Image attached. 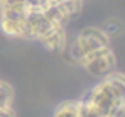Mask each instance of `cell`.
I'll return each instance as SVG.
<instances>
[{"label":"cell","instance_id":"obj_1","mask_svg":"<svg viewBox=\"0 0 125 117\" xmlns=\"http://www.w3.org/2000/svg\"><path fill=\"white\" fill-rule=\"evenodd\" d=\"M83 98L103 117H110L115 107L125 102V75L117 71L110 73L91 87Z\"/></svg>","mask_w":125,"mask_h":117},{"label":"cell","instance_id":"obj_2","mask_svg":"<svg viewBox=\"0 0 125 117\" xmlns=\"http://www.w3.org/2000/svg\"><path fill=\"white\" fill-rule=\"evenodd\" d=\"M105 46H110V39L105 36V32L100 27L90 26V27L81 29L71 41H68L66 48L61 53L68 61L80 65L83 56H86L91 51L100 49V48H105Z\"/></svg>","mask_w":125,"mask_h":117},{"label":"cell","instance_id":"obj_3","mask_svg":"<svg viewBox=\"0 0 125 117\" xmlns=\"http://www.w3.org/2000/svg\"><path fill=\"white\" fill-rule=\"evenodd\" d=\"M80 66L83 68L88 75L96 77V78L102 80V78L108 77L110 73L115 71L117 58H115L112 48L110 46H105V48H100V49L91 51L86 56H83L81 61H80Z\"/></svg>","mask_w":125,"mask_h":117},{"label":"cell","instance_id":"obj_4","mask_svg":"<svg viewBox=\"0 0 125 117\" xmlns=\"http://www.w3.org/2000/svg\"><path fill=\"white\" fill-rule=\"evenodd\" d=\"M42 46H46L49 51H59L66 48L68 44V34H66V27H59V26H54L51 31H47L41 39H39Z\"/></svg>","mask_w":125,"mask_h":117},{"label":"cell","instance_id":"obj_5","mask_svg":"<svg viewBox=\"0 0 125 117\" xmlns=\"http://www.w3.org/2000/svg\"><path fill=\"white\" fill-rule=\"evenodd\" d=\"M78 100H64L56 107L52 117H78Z\"/></svg>","mask_w":125,"mask_h":117},{"label":"cell","instance_id":"obj_6","mask_svg":"<svg viewBox=\"0 0 125 117\" xmlns=\"http://www.w3.org/2000/svg\"><path fill=\"white\" fill-rule=\"evenodd\" d=\"M100 29L105 32V36H106L108 39H112V38H115V36H118V34H122L124 24H122L118 19H108L100 26Z\"/></svg>","mask_w":125,"mask_h":117},{"label":"cell","instance_id":"obj_7","mask_svg":"<svg viewBox=\"0 0 125 117\" xmlns=\"http://www.w3.org/2000/svg\"><path fill=\"white\" fill-rule=\"evenodd\" d=\"M12 102H14V90H12V87L0 80V109L12 107Z\"/></svg>","mask_w":125,"mask_h":117},{"label":"cell","instance_id":"obj_8","mask_svg":"<svg viewBox=\"0 0 125 117\" xmlns=\"http://www.w3.org/2000/svg\"><path fill=\"white\" fill-rule=\"evenodd\" d=\"M110 117H125V102L120 104V105H117L115 110L110 114Z\"/></svg>","mask_w":125,"mask_h":117}]
</instances>
